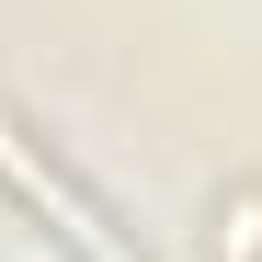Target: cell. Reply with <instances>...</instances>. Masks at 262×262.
I'll use <instances>...</instances> for the list:
<instances>
[{"instance_id":"cell-1","label":"cell","mask_w":262,"mask_h":262,"mask_svg":"<svg viewBox=\"0 0 262 262\" xmlns=\"http://www.w3.org/2000/svg\"><path fill=\"white\" fill-rule=\"evenodd\" d=\"M0 171H12V194H23L34 216H46V228H57V239H69L80 262H137V251H114V228H103V216H92V205H80V194L57 183V171H46V160H34V148L12 137V125H0Z\"/></svg>"}]
</instances>
